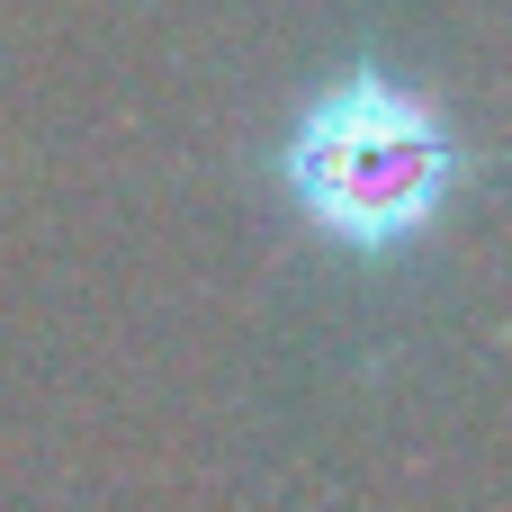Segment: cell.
<instances>
[{
    "instance_id": "cell-1",
    "label": "cell",
    "mask_w": 512,
    "mask_h": 512,
    "mask_svg": "<svg viewBox=\"0 0 512 512\" xmlns=\"http://www.w3.org/2000/svg\"><path fill=\"white\" fill-rule=\"evenodd\" d=\"M306 198L342 234H396L432 207L441 189V135L405 99H333L306 126Z\"/></svg>"
}]
</instances>
